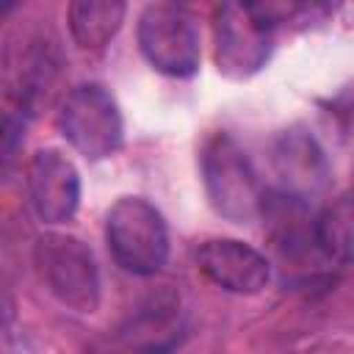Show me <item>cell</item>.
<instances>
[{"label": "cell", "mask_w": 354, "mask_h": 354, "mask_svg": "<svg viewBox=\"0 0 354 354\" xmlns=\"http://www.w3.org/2000/svg\"><path fill=\"white\" fill-rule=\"evenodd\" d=\"M274 25L260 14L257 3H221L216 6V64L218 72L243 80L266 66L271 55Z\"/></svg>", "instance_id": "cell-6"}, {"label": "cell", "mask_w": 354, "mask_h": 354, "mask_svg": "<svg viewBox=\"0 0 354 354\" xmlns=\"http://www.w3.org/2000/svg\"><path fill=\"white\" fill-rule=\"evenodd\" d=\"M202 180L213 210L232 224H252L263 216V185L252 160L230 133H216L205 141Z\"/></svg>", "instance_id": "cell-1"}, {"label": "cell", "mask_w": 354, "mask_h": 354, "mask_svg": "<svg viewBox=\"0 0 354 354\" xmlns=\"http://www.w3.org/2000/svg\"><path fill=\"white\" fill-rule=\"evenodd\" d=\"M61 136L88 160L111 158L124 138L116 100L100 83L75 86L58 111Z\"/></svg>", "instance_id": "cell-4"}, {"label": "cell", "mask_w": 354, "mask_h": 354, "mask_svg": "<svg viewBox=\"0 0 354 354\" xmlns=\"http://www.w3.org/2000/svg\"><path fill=\"white\" fill-rule=\"evenodd\" d=\"M199 271L221 290L252 296L268 285V260L249 243L235 238H210L196 249Z\"/></svg>", "instance_id": "cell-8"}, {"label": "cell", "mask_w": 354, "mask_h": 354, "mask_svg": "<svg viewBox=\"0 0 354 354\" xmlns=\"http://www.w3.org/2000/svg\"><path fill=\"white\" fill-rule=\"evenodd\" d=\"M124 11L119 0H75L66 11L72 39L83 50H102L122 28Z\"/></svg>", "instance_id": "cell-9"}, {"label": "cell", "mask_w": 354, "mask_h": 354, "mask_svg": "<svg viewBox=\"0 0 354 354\" xmlns=\"http://www.w3.org/2000/svg\"><path fill=\"white\" fill-rule=\"evenodd\" d=\"M313 243L332 263H354V194L321 210L313 221Z\"/></svg>", "instance_id": "cell-10"}, {"label": "cell", "mask_w": 354, "mask_h": 354, "mask_svg": "<svg viewBox=\"0 0 354 354\" xmlns=\"http://www.w3.org/2000/svg\"><path fill=\"white\" fill-rule=\"evenodd\" d=\"M36 268L47 290L75 313H94L100 304V271L94 252L75 235L47 232L33 246Z\"/></svg>", "instance_id": "cell-3"}, {"label": "cell", "mask_w": 354, "mask_h": 354, "mask_svg": "<svg viewBox=\"0 0 354 354\" xmlns=\"http://www.w3.org/2000/svg\"><path fill=\"white\" fill-rule=\"evenodd\" d=\"M105 238L113 260L138 277L158 274L169 257V230L155 205L141 196H122L105 218Z\"/></svg>", "instance_id": "cell-2"}, {"label": "cell", "mask_w": 354, "mask_h": 354, "mask_svg": "<svg viewBox=\"0 0 354 354\" xmlns=\"http://www.w3.org/2000/svg\"><path fill=\"white\" fill-rule=\"evenodd\" d=\"M28 194L44 224H64L80 205V177L58 149H39L28 163Z\"/></svg>", "instance_id": "cell-7"}, {"label": "cell", "mask_w": 354, "mask_h": 354, "mask_svg": "<svg viewBox=\"0 0 354 354\" xmlns=\"http://www.w3.org/2000/svg\"><path fill=\"white\" fill-rule=\"evenodd\" d=\"M138 47L152 69L191 77L199 69L196 17L177 3H149L138 17Z\"/></svg>", "instance_id": "cell-5"}, {"label": "cell", "mask_w": 354, "mask_h": 354, "mask_svg": "<svg viewBox=\"0 0 354 354\" xmlns=\"http://www.w3.org/2000/svg\"><path fill=\"white\" fill-rule=\"evenodd\" d=\"M277 160L282 177L290 183L293 191L321 188L326 180V160L310 136H285L282 147L277 149Z\"/></svg>", "instance_id": "cell-11"}]
</instances>
